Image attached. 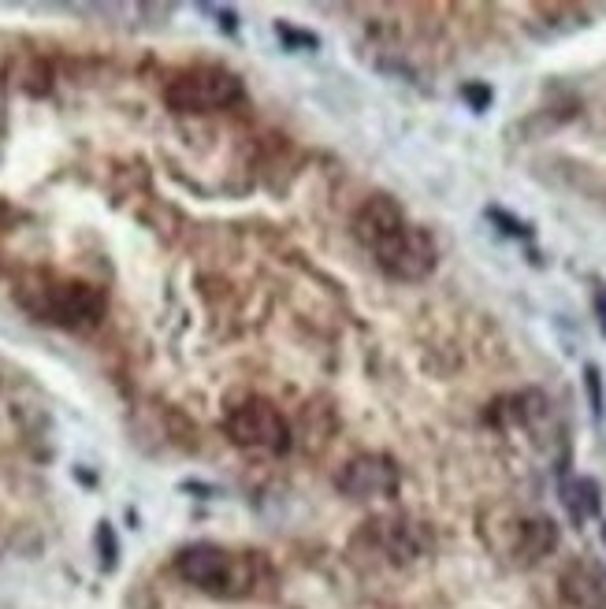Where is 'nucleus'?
Masks as SVG:
<instances>
[{"instance_id":"nucleus-1","label":"nucleus","mask_w":606,"mask_h":609,"mask_svg":"<svg viewBox=\"0 0 606 609\" xmlns=\"http://www.w3.org/2000/svg\"><path fill=\"white\" fill-rule=\"evenodd\" d=\"M175 576L183 584L198 587L205 595L216 598H238L250 595L257 587V572H253V558H242V554H231L224 546L198 543L179 550L175 558Z\"/></svg>"},{"instance_id":"nucleus-2","label":"nucleus","mask_w":606,"mask_h":609,"mask_svg":"<svg viewBox=\"0 0 606 609\" xmlns=\"http://www.w3.org/2000/svg\"><path fill=\"white\" fill-rule=\"evenodd\" d=\"M19 298L30 312H38L41 320L56 327H71V331H90L97 320L105 316V298L101 290L86 283H56V279H41L34 286H23Z\"/></svg>"},{"instance_id":"nucleus-3","label":"nucleus","mask_w":606,"mask_h":609,"mask_svg":"<svg viewBox=\"0 0 606 609\" xmlns=\"http://www.w3.org/2000/svg\"><path fill=\"white\" fill-rule=\"evenodd\" d=\"M372 253V260L380 264L383 272L398 279V283H417L435 268L439 249H435L432 234L417 227V223L402 220L398 227H391L387 234H380L376 242L365 246Z\"/></svg>"},{"instance_id":"nucleus-4","label":"nucleus","mask_w":606,"mask_h":609,"mask_svg":"<svg viewBox=\"0 0 606 609\" xmlns=\"http://www.w3.org/2000/svg\"><path fill=\"white\" fill-rule=\"evenodd\" d=\"M164 101L172 104L175 112H216V108H231L242 101V82L224 67H186L168 78Z\"/></svg>"},{"instance_id":"nucleus-5","label":"nucleus","mask_w":606,"mask_h":609,"mask_svg":"<svg viewBox=\"0 0 606 609\" xmlns=\"http://www.w3.org/2000/svg\"><path fill=\"white\" fill-rule=\"evenodd\" d=\"M491 546L502 558L517 561V565H536V561L551 558L558 546V528L547 517H528L517 509H502L499 528L491 535Z\"/></svg>"},{"instance_id":"nucleus-6","label":"nucleus","mask_w":606,"mask_h":609,"mask_svg":"<svg viewBox=\"0 0 606 609\" xmlns=\"http://www.w3.org/2000/svg\"><path fill=\"white\" fill-rule=\"evenodd\" d=\"M227 439L242 446V450H261V454H279L287 450L290 431L287 420L272 402L264 398H246L227 413Z\"/></svg>"},{"instance_id":"nucleus-7","label":"nucleus","mask_w":606,"mask_h":609,"mask_svg":"<svg viewBox=\"0 0 606 609\" xmlns=\"http://www.w3.org/2000/svg\"><path fill=\"white\" fill-rule=\"evenodd\" d=\"M339 491L357 498V502H369V498H391L398 491V468L391 457L365 454L354 457L339 476Z\"/></svg>"},{"instance_id":"nucleus-8","label":"nucleus","mask_w":606,"mask_h":609,"mask_svg":"<svg viewBox=\"0 0 606 609\" xmlns=\"http://www.w3.org/2000/svg\"><path fill=\"white\" fill-rule=\"evenodd\" d=\"M562 598L573 609H606V572L592 561H569L562 569Z\"/></svg>"},{"instance_id":"nucleus-9","label":"nucleus","mask_w":606,"mask_h":609,"mask_svg":"<svg viewBox=\"0 0 606 609\" xmlns=\"http://www.w3.org/2000/svg\"><path fill=\"white\" fill-rule=\"evenodd\" d=\"M372 535L380 539V550L387 554V558L395 561H409L421 554V535H417V528L413 524H406V520H380V524H372Z\"/></svg>"},{"instance_id":"nucleus-10","label":"nucleus","mask_w":606,"mask_h":609,"mask_svg":"<svg viewBox=\"0 0 606 609\" xmlns=\"http://www.w3.org/2000/svg\"><path fill=\"white\" fill-rule=\"evenodd\" d=\"M562 502H566L573 524H584L599 513V487L592 480H566L562 483Z\"/></svg>"},{"instance_id":"nucleus-11","label":"nucleus","mask_w":606,"mask_h":609,"mask_svg":"<svg viewBox=\"0 0 606 609\" xmlns=\"http://www.w3.org/2000/svg\"><path fill=\"white\" fill-rule=\"evenodd\" d=\"M588 390H592L595 413H603V394H599V372H595V368H588Z\"/></svg>"},{"instance_id":"nucleus-12","label":"nucleus","mask_w":606,"mask_h":609,"mask_svg":"<svg viewBox=\"0 0 606 609\" xmlns=\"http://www.w3.org/2000/svg\"><path fill=\"white\" fill-rule=\"evenodd\" d=\"M101 546H105V565H112V561H116V543H112L108 524H101Z\"/></svg>"},{"instance_id":"nucleus-13","label":"nucleus","mask_w":606,"mask_h":609,"mask_svg":"<svg viewBox=\"0 0 606 609\" xmlns=\"http://www.w3.org/2000/svg\"><path fill=\"white\" fill-rule=\"evenodd\" d=\"M595 316H599L603 335H606V286H599V290H595Z\"/></svg>"},{"instance_id":"nucleus-14","label":"nucleus","mask_w":606,"mask_h":609,"mask_svg":"<svg viewBox=\"0 0 606 609\" xmlns=\"http://www.w3.org/2000/svg\"><path fill=\"white\" fill-rule=\"evenodd\" d=\"M465 97H469L476 108H484V104H488V90H465Z\"/></svg>"}]
</instances>
